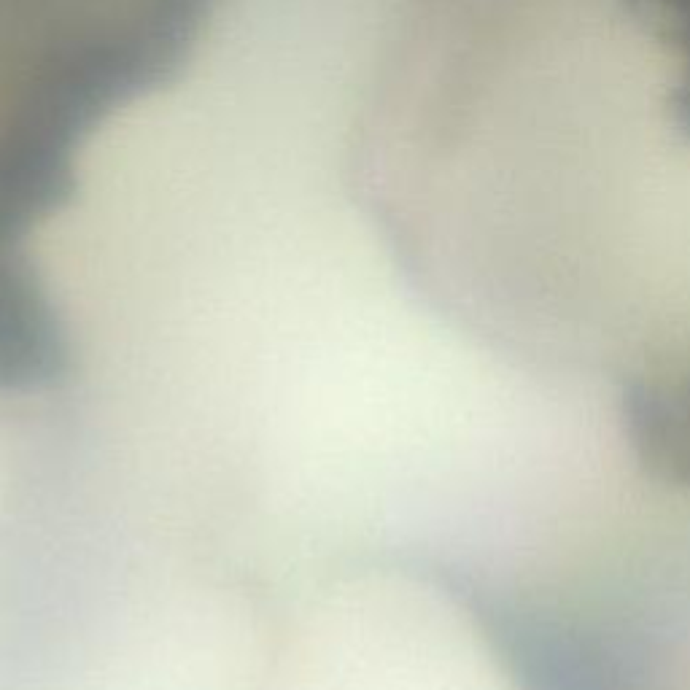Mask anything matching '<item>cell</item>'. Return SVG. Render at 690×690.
Listing matches in <instances>:
<instances>
[{"label":"cell","instance_id":"cell-1","mask_svg":"<svg viewBox=\"0 0 690 690\" xmlns=\"http://www.w3.org/2000/svg\"><path fill=\"white\" fill-rule=\"evenodd\" d=\"M531 690H690V486L652 477L564 577L507 612Z\"/></svg>","mask_w":690,"mask_h":690}]
</instances>
